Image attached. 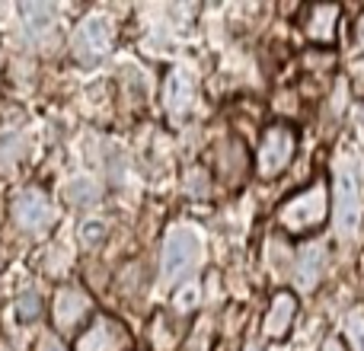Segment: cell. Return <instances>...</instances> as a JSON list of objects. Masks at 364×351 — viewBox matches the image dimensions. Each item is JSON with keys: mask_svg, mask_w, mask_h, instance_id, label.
Here are the masks:
<instances>
[{"mask_svg": "<svg viewBox=\"0 0 364 351\" xmlns=\"http://www.w3.org/2000/svg\"><path fill=\"white\" fill-rule=\"evenodd\" d=\"M201 262V237L195 227L176 224L166 230L164 249H160V281L166 288H179L186 278L195 275Z\"/></svg>", "mask_w": 364, "mask_h": 351, "instance_id": "obj_1", "label": "cell"}, {"mask_svg": "<svg viewBox=\"0 0 364 351\" xmlns=\"http://www.w3.org/2000/svg\"><path fill=\"white\" fill-rule=\"evenodd\" d=\"M333 214V201H329L326 182H314V185L301 188L297 195H291L282 207H278V224L288 233H310L316 227L326 224V217Z\"/></svg>", "mask_w": 364, "mask_h": 351, "instance_id": "obj_2", "label": "cell"}, {"mask_svg": "<svg viewBox=\"0 0 364 351\" xmlns=\"http://www.w3.org/2000/svg\"><path fill=\"white\" fill-rule=\"evenodd\" d=\"M364 214V195H361V182L355 170L348 166H339L336 170V182H333V224L336 233L342 239H352L358 233Z\"/></svg>", "mask_w": 364, "mask_h": 351, "instance_id": "obj_3", "label": "cell"}, {"mask_svg": "<svg viewBox=\"0 0 364 351\" xmlns=\"http://www.w3.org/2000/svg\"><path fill=\"white\" fill-rule=\"evenodd\" d=\"M297 151V134L291 125H272L265 128L262 141H259V153H256V166L262 179H275L291 166Z\"/></svg>", "mask_w": 364, "mask_h": 351, "instance_id": "obj_4", "label": "cell"}, {"mask_svg": "<svg viewBox=\"0 0 364 351\" xmlns=\"http://www.w3.org/2000/svg\"><path fill=\"white\" fill-rule=\"evenodd\" d=\"M115 42V29H112V19L102 16V13H93L87 16L80 26H77L74 38H70V51L80 64H96L112 51Z\"/></svg>", "mask_w": 364, "mask_h": 351, "instance_id": "obj_5", "label": "cell"}, {"mask_svg": "<svg viewBox=\"0 0 364 351\" xmlns=\"http://www.w3.org/2000/svg\"><path fill=\"white\" fill-rule=\"evenodd\" d=\"M134 339L128 333V326L122 320L109 313H96L90 320V326L77 335L74 351H132Z\"/></svg>", "mask_w": 364, "mask_h": 351, "instance_id": "obj_6", "label": "cell"}, {"mask_svg": "<svg viewBox=\"0 0 364 351\" xmlns=\"http://www.w3.org/2000/svg\"><path fill=\"white\" fill-rule=\"evenodd\" d=\"M10 214H13V224L26 233L48 230L58 220V207L51 205V198L42 188H19L10 201Z\"/></svg>", "mask_w": 364, "mask_h": 351, "instance_id": "obj_7", "label": "cell"}, {"mask_svg": "<svg viewBox=\"0 0 364 351\" xmlns=\"http://www.w3.org/2000/svg\"><path fill=\"white\" fill-rule=\"evenodd\" d=\"M51 310H55V326L61 333H77L80 323L90 316V297L80 288L68 284V288H61L55 294V307Z\"/></svg>", "mask_w": 364, "mask_h": 351, "instance_id": "obj_8", "label": "cell"}, {"mask_svg": "<svg viewBox=\"0 0 364 351\" xmlns=\"http://www.w3.org/2000/svg\"><path fill=\"white\" fill-rule=\"evenodd\" d=\"M214 166H218V176L227 182V185H240L250 173V153H246L243 141L237 138H224L214 151Z\"/></svg>", "mask_w": 364, "mask_h": 351, "instance_id": "obj_9", "label": "cell"}, {"mask_svg": "<svg viewBox=\"0 0 364 351\" xmlns=\"http://www.w3.org/2000/svg\"><path fill=\"white\" fill-rule=\"evenodd\" d=\"M323 269H326V243L314 239V243L301 246L294 262V281L301 291H314L323 278Z\"/></svg>", "mask_w": 364, "mask_h": 351, "instance_id": "obj_10", "label": "cell"}, {"mask_svg": "<svg viewBox=\"0 0 364 351\" xmlns=\"http://www.w3.org/2000/svg\"><path fill=\"white\" fill-rule=\"evenodd\" d=\"M294 316H297V297L291 294V291H278V294L272 297L269 310H265L262 333L269 335V339H284L291 323H294Z\"/></svg>", "mask_w": 364, "mask_h": 351, "instance_id": "obj_11", "label": "cell"}, {"mask_svg": "<svg viewBox=\"0 0 364 351\" xmlns=\"http://www.w3.org/2000/svg\"><path fill=\"white\" fill-rule=\"evenodd\" d=\"M339 6L336 4H320V6H310L307 16H304V32L307 38L314 42H333L336 38V26H339Z\"/></svg>", "mask_w": 364, "mask_h": 351, "instance_id": "obj_12", "label": "cell"}, {"mask_svg": "<svg viewBox=\"0 0 364 351\" xmlns=\"http://www.w3.org/2000/svg\"><path fill=\"white\" fill-rule=\"evenodd\" d=\"M164 99H166V112H170V119H186L188 115L192 99H195V90H192V80H188L182 70H170Z\"/></svg>", "mask_w": 364, "mask_h": 351, "instance_id": "obj_13", "label": "cell"}, {"mask_svg": "<svg viewBox=\"0 0 364 351\" xmlns=\"http://www.w3.org/2000/svg\"><path fill=\"white\" fill-rule=\"evenodd\" d=\"M23 19H26V36L38 38L55 26V10L45 4H26L23 6Z\"/></svg>", "mask_w": 364, "mask_h": 351, "instance_id": "obj_14", "label": "cell"}, {"mask_svg": "<svg viewBox=\"0 0 364 351\" xmlns=\"http://www.w3.org/2000/svg\"><path fill=\"white\" fill-rule=\"evenodd\" d=\"M176 342H179V333H173V320L170 316H157L154 320V333H151L154 351H173Z\"/></svg>", "mask_w": 364, "mask_h": 351, "instance_id": "obj_15", "label": "cell"}, {"mask_svg": "<svg viewBox=\"0 0 364 351\" xmlns=\"http://www.w3.org/2000/svg\"><path fill=\"white\" fill-rule=\"evenodd\" d=\"M68 198L74 201L77 207H90L100 201V185H96L93 179H77V182H70Z\"/></svg>", "mask_w": 364, "mask_h": 351, "instance_id": "obj_16", "label": "cell"}, {"mask_svg": "<svg viewBox=\"0 0 364 351\" xmlns=\"http://www.w3.org/2000/svg\"><path fill=\"white\" fill-rule=\"evenodd\" d=\"M16 316H19V323L38 320V316H42V301H38V294H32V291L19 294V301H16Z\"/></svg>", "mask_w": 364, "mask_h": 351, "instance_id": "obj_17", "label": "cell"}, {"mask_svg": "<svg viewBox=\"0 0 364 351\" xmlns=\"http://www.w3.org/2000/svg\"><path fill=\"white\" fill-rule=\"evenodd\" d=\"M346 335L352 342V351H364V316L361 313H352L346 320Z\"/></svg>", "mask_w": 364, "mask_h": 351, "instance_id": "obj_18", "label": "cell"}, {"mask_svg": "<svg viewBox=\"0 0 364 351\" xmlns=\"http://www.w3.org/2000/svg\"><path fill=\"white\" fill-rule=\"evenodd\" d=\"M80 239H83V246H87V249L100 246L102 239H106V224H102V220H87V224H83V230H80Z\"/></svg>", "mask_w": 364, "mask_h": 351, "instance_id": "obj_19", "label": "cell"}, {"mask_svg": "<svg viewBox=\"0 0 364 351\" xmlns=\"http://www.w3.org/2000/svg\"><path fill=\"white\" fill-rule=\"evenodd\" d=\"M188 188H192V195H201V198H205V195H208V176H205V170H192V173H188Z\"/></svg>", "mask_w": 364, "mask_h": 351, "instance_id": "obj_20", "label": "cell"}, {"mask_svg": "<svg viewBox=\"0 0 364 351\" xmlns=\"http://www.w3.org/2000/svg\"><path fill=\"white\" fill-rule=\"evenodd\" d=\"M36 351H68L61 345V342H58V335H42V339H38V348Z\"/></svg>", "mask_w": 364, "mask_h": 351, "instance_id": "obj_21", "label": "cell"}, {"mask_svg": "<svg viewBox=\"0 0 364 351\" xmlns=\"http://www.w3.org/2000/svg\"><path fill=\"white\" fill-rule=\"evenodd\" d=\"M352 83H355V90L364 96V58L361 61H355V68H352Z\"/></svg>", "mask_w": 364, "mask_h": 351, "instance_id": "obj_22", "label": "cell"}, {"mask_svg": "<svg viewBox=\"0 0 364 351\" xmlns=\"http://www.w3.org/2000/svg\"><path fill=\"white\" fill-rule=\"evenodd\" d=\"M355 48L364 51V13L355 19Z\"/></svg>", "mask_w": 364, "mask_h": 351, "instance_id": "obj_23", "label": "cell"}, {"mask_svg": "<svg viewBox=\"0 0 364 351\" xmlns=\"http://www.w3.org/2000/svg\"><path fill=\"white\" fill-rule=\"evenodd\" d=\"M320 351H348V348L342 345L339 339H326V342H323V348H320Z\"/></svg>", "mask_w": 364, "mask_h": 351, "instance_id": "obj_24", "label": "cell"}, {"mask_svg": "<svg viewBox=\"0 0 364 351\" xmlns=\"http://www.w3.org/2000/svg\"><path fill=\"white\" fill-rule=\"evenodd\" d=\"M4 351H6V348H4Z\"/></svg>", "mask_w": 364, "mask_h": 351, "instance_id": "obj_25", "label": "cell"}]
</instances>
